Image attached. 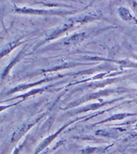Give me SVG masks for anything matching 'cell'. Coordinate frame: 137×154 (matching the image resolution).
I'll return each mask as SVG.
<instances>
[{"mask_svg": "<svg viewBox=\"0 0 137 154\" xmlns=\"http://www.w3.org/2000/svg\"><path fill=\"white\" fill-rule=\"evenodd\" d=\"M14 12H18V13H26V14H31V15H67V14H72L76 12H71V11H62V10H43V9H35L31 8H27V7H23V8H18V7L14 6L13 8Z\"/></svg>", "mask_w": 137, "mask_h": 154, "instance_id": "2", "label": "cell"}, {"mask_svg": "<svg viewBox=\"0 0 137 154\" xmlns=\"http://www.w3.org/2000/svg\"><path fill=\"white\" fill-rule=\"evenodd\" d=\"M78 120H79V119H75V120H73V121H72V122L67 123V124H65L64 125H63V127L60 128L58 131H57L55 133L52 134L51 135H49V136L47 137L46 139H44V140H43V141H42V142L39 143V145H38V147L36 148V151H35L34 154H39L40 152H41L45 151V149L48 148V146L51 143L54 141V139H56L57 137L58 136V134H61V132H63V131L65 130L66 128L68 126V125H72V123H74V122H77Z\"/></svg>", "mask_w": 137, "mask_h": 154, "instance_id": "3", "label": "cell"}, {"mask_svg": "<svg viewBox=\"0 0 137 154\" xmlns=\"http://www.w3.org/2000/svg\"><path fill=\"white\" fill-rule=\"evenodd\" d=\"M27 49V46H25L24 48H22L19 53H18V54L17 55V56L12 59V61L10 63H9L8 65V66H7L6 68L4 69L3 71V73H2V75H1V78H2V80H3L5 77L8 75V74L9 72H10V71H11V69L14 66L16 65V63H17L18 62H20V60L23 57V56H24V54L26 53V51Z\"/></svg>", "mask_w": 137, "mask_h": 154, "instance_id": "7", "label": "cell"}, {"mask_svg": "<svg viewBox=\"0 0 137 154\" xmlns=\"http://www.w3.org/2000/svg\"><path fill=\"white\" fill-rule=\"evenodd\" d=\"M128 89H124V88H114V89H104V90H100L98 92L91 93L89 94H86L81 97V98H78L76 101H73L72 103L67 104V106L65 107L63 109H68V108H72L74 107H78L82 103H85L88 101L94 100V99H98L101 97H105V96H108V95L114 94V93H123L127 91Z\"/></svg>", "mask_w": 137, "mask_h": 154, "instance_id": "1", "label": "cell"}, {"mask_svg": "<svg viewBox=\"0 0 137 154\" xmlns=\"http://www.w3.org/2000/svg\"><path fill=\"white\" fill-rule=\"evenodd\" d=\"M42 117H43V116H39L38 118L35 119V120H33L31 122H26V123H25V124H23L22 125H21L20 127H18L17 130V131L13 133V134H12L11 142L15 143L17 142V141H18V140H20V139L27 133V131H29L30 129H31L37 122H39Z\"/></svg>", "mask_w": 137, "mask_h": 154, "instance_id": "4", "label": "cell"}, {"mask_svg": "<svg viewBox=\"0 0 137 154\" xmlns=\"http://www.w3.org/2000/svg\"><path fill=\"white\" fill-rule=\"evenodd\" d=\"M133 57H134L135 59L137 60V54H136V55H134V56H133Z\"/></svg>", "mask_w": 137, "mask_h": 154, "instance_id": "17", "label": "cell"}, {"mask_svg": "<svg viewBox=\"0 0 137 154\" xmlns=\"http://www.w3.org/2000/svg\"><path fill=\"white\" fill-rule=\"evenodd\" d=\"M24 43V40H21V39H16V40H13L11 43H9L8 45H4L3 48L1 49V57L6 56L8 54L12 52L16 47H17L19 45H21V44Z\"/></svg>", "mask_w": 137, "mask_h": 154, "instance_id": "13", "label": "cell"}, {"mask_svg": "<svg viewBox=\"0 0 137 154\" xmlns=\"http://www.w3.org/2000/svg\"><path fill=\"white\" fill-rule=\"evenodd\" d=\"M135 131H137V124L135 125Z\"/></svg>", "mask_w": 137, "mask_h": 154, "instance_id": "18", "label": "cell"}, {"mask_svg": "<svg viewBox=\"0 0 137 154\" xmlns=\"http://www.w3.org/2000/svg\"><path fill=\"white\" fill-rule=\"evenodd\" d=\"M25 143H26V142H24L23 143H21V144H20V145L18 146L17 148H16L15 150H14V152H13V153H12V154H20V153H21V149L24 148Z\"/></svg>", "mask_w": 137, "mask_h": 154, "instance_id": "16", "label": "cell"}, {"mask_svg": "<svg viewBox=\"0 0 137 154\" xmlns=\"http://www.w3.org/2000/svg\"><path fill=\"white\" fill-rule=\"evenodd\" d=\"M120 99H122V98H117V99H113V100L111 101H106V102H102V103H97L91 104V105H89V106H86L84 107H79L77 109H76L75 111H73L70 116L76 115V114H78V113L81 112H90V111H94V110H96L99 108V107H104V106H106V105H110V104L115 103L117 101L120 100Z\"/></svg>", "mask_w": 137, "mask_h": 154, "instance_id": "6", "label": "cell"}, {"mask_svg": "<svg viewBox=\"0 0 137 154\" xmlns=\"http://www.w3.org/2000/svg\"><path fill=\"white\" fill-rule=\"evenodd\" d=\"M120 131H117L116 130H99L95 132L96 135L104 137V138H108V139H116L119 136Z\"/></svg>", "mask_w": 137, "mask_h": 154, "instance_id": "14", "label": "cell"}, {"mask_svg": "<svg viewBox=\"0 0 137 154\" xmlns=\"http://www.w3.org/2000/svg\"><path fill=\"white\" fill-rule=\"evenodd\" d=\"M117 81V79H107V80H104L103 81H98V82H93L91 84H88V85H84V87L82 88H79V89H76V90H81V89H97V88H100V87H104V86H106L107 85H111V84L114 83Z\"/></svg>", "mask_w": 137, "mask_h": 154, "instance_id": "10", "label": "cell"}, {"mask_svg": "<svg viewBox=\"0 0 137 154\" xmlns=\"http://www.w3.org/2000/svg\"><path fill=\"white\" fill-rule=\"evenodd\" d=\"M53 85H49V86H45V87H43V88H39V89H33L31 91L28 93H26L24 94H21V95H18L15 98H22L21 100L23 101L25 99H26L27 98H29L30 96H32V95H35V94H39V93H43L44 91L45 90H47L48 89L51 88Z\"/></svg>", "mask_w": 137, "mask_h": 154, "instance_id": "15", "label": "cell"}, {"mask_svg": "<svg viewBox=\"0 0 137 154\" xmlns=\"http://www.w3.org/2000/svg\"><path fill=\"white\" fill-rule=\"evenodd\" d=\"M64 76H65L64 75H57V76L50 77V78H46V79L39 80V81H37V82H34V83L25 84V85H21L16 86V87H14V88H12V89H10L8 92L7 93L6 95L11 94H14V93L20 92V91H23V90H26V89H29V88H32V87H34V86L39 85L45 83V82L51 81V80H53V79H58V78H60V77H64Z\"/></svg>", "mask_w": 137, "mask_h": 154, "instance_id": "5", "label": "cell"}, {"mask_svg": "<svg viewBox=\"0 0 137 154\" xmlns=\"http://www.w3.org/2000/svg\"><path fill=\"white\" fill-rule=\"evenodd\" d=\"M113 145L107 146H86V148L81 149V152L82 154H95V153H102L104 152L111 148Z\"/></svg>", "mask_w": 137, "mask_h": 154, "instance_id": "9", "label": "cell"}, {"mask_svg": "<svg viewBox=\"0 0 137 154\" xmlns=\"http://www.w3.org/2000/svg\"><path fill=\"white\" fill-rule=\"evenodd\" d=\"M137 116V113H131V112H122V113H117L114 115L111 116L110 117H107V119H105L104 121L96 123V125L98 124H104L107 122H114V121H119V120H124V119L127 118V117H131V116Z\"/></svg>", "mask_w": 137, "mask_h": 154, "instance_id": "12", "label": "cell"}, {"mask_svg": "<svg viewBox=\"0 0 137 154\" xmlns=\"http://www.w3.org/2000/svg\"><path fill=\"white\" fill-rule=\"evenodd\" d=\"M118 14H119L120 17L123 19L124 21H128L130 23H133L137 26V19L135 17V16H133L131 13V12L129 11V9L124 7H121L117 10Z\"/></svg>", "mask_w": 137, "mask_h": 154, "instance_id": "11", "label": "cell"}, {"mask_svg": "<svg viewBox=\"0 0 137 154\" xmlns=\"http://www.w3.org/2000/svg\"><path fill=\"white\" fill-rule=\"evenodd\" d=\"M86 33L85 32L74 34L72 36H70L67 40H65L63 44L67 46H76V45L81 44V42L86 38Z\"/></svg>", "mask_w": 137, "mask_h": 154, "instance_id": "8", "label": "cell"}]
</instances>
